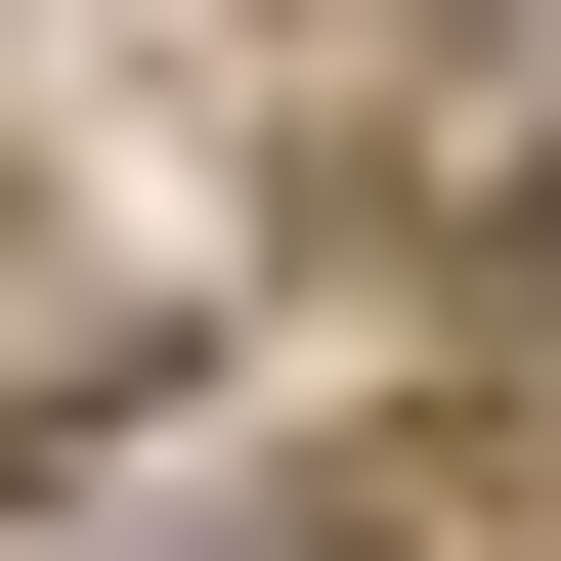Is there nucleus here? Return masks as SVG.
Returning a JSON list of instances; mask_svg holds the SVG:
<instances>
[{
	"instance_id": "f257e3e1",
	"label": "nucleus",
	"mask_w": 561,
	"mask_h": 561,
	"mask_svg": "<svg viewBox=\"0 0 561 561\" xmlns=\"http://www.w3.org/2000/svg\"><path fill=\"white\" fill-rule=\"evenodd\" d=\"M518 346H561V173H518Z\"/></svg>"
}]
</instances>
